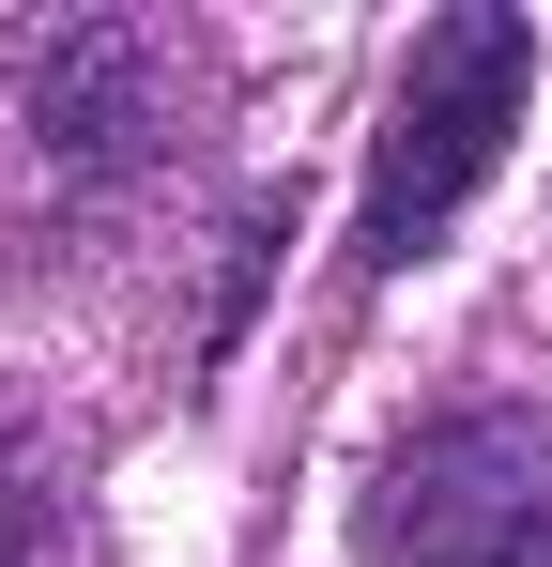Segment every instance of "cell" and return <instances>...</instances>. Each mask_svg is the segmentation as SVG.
I'll use <instances>...</instances> for the list:
<instances>
[{
    "label": "cell",
    "mask_w": 552,
    "mask_h": 567,
    "mask_svg": "<svg viewBox=\"0 0 552 567\" xmlns=\"http://www.w3.org/2000/svg\"><path fill=\"white\" fill-rule=\"evenodd\" d=\"M522 93H538V16L460 0V16L415 31V62H399V93H384V138H368V199H354V261L368 277H399V261L446 246V215L491 185Z\"/></svg>",
    "instance_id": "6da1fadb"
},
{
    "label": "cell",
    "mask_w": 552,
    "mask_h": 567,
    "mask_svg": "<svg viewBox=\"0 0 552 567\" xmlns=\"http://www.w3.org/2000/svg\"><path fill=\"white\" fill-rule=\"evenodd\" d=\"M384 567H552V430L522 414H446L368 491Z\"/></svg>",
    "instance_id": "7a4b0ae2"
}]
</instances>
